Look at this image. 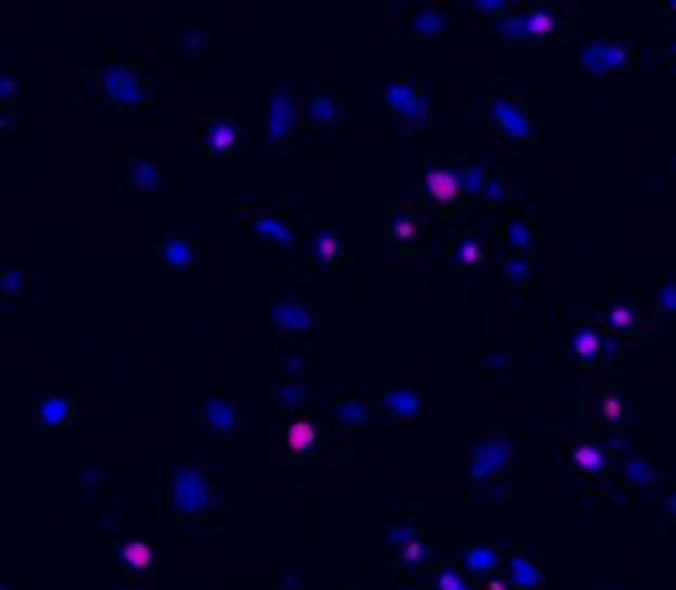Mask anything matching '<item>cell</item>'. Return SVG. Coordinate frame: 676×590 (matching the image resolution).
Returning a JSON list of instances; mask_svg holds the SVG:
<instances>
[{"mask_svg": "<svg viewBox=\"0 0 676 590\" xmlns=\"http://www.w3.org/2000/svg\"><path fill=\"white\" fill-rule=\"evenodd\" d=\"M129 172H132V182H136L139 189H146V191L155 189V185H159V178H162V175H159V165H152V162H132Z\"/></svg>", "mask_w": 676, "mask_h": 590, "instance_id": "28", "label": "cell"}, {"mask_svg": "<svg viewBox=\"0 0 676 590\" xmlns=\"http://www.w3.org/2000/svg\"><path fill=\"white\" fill-rule=\"evenodd\" d=\"M673 53H676V40H673Z\"/></svg>", "mask_w": 676, "mask_h": 590, "instance_id": "50", "label": "cell"}, {"mask_svg": "<svg viewBox=\"0 0 676 590\" xmlns=\"http://www.w3.org/2000/svg\"><path fill=\"white\" fill-rule=\"evenodd\" d=\"M205 142H208V152L214 155H225L238 145V126L231 119H218V122H208V132H205Z\"/></svg>", "mask_w": 676, "mask_h": 590, "instance_id": "9", "label": "cell"}, {"mask_svg": "<svg viewBox=\"0 0 676 590\" xmlns=\"http://www.w3.org/2000/svg\"><path fill=\"white\" fill-rule=\"evenodd\" d=\"M208 504H212V491H208L205 475H201L198 468H191V465L188 468H178L175 481H172V508H175V515L195 518Z\"/></svg>", "mask_w": 676, "mask_h": 590, "instance_id": "1", "label": "cell"}, {"mask_svg": "<svg viewBox=\"0 0 676 590\" xmlns=\"http://www.w3.org/2000/svg\"><path fill=\"white\" fill-rule=\"evenodd\" d=\"M379 402H383V409H386V413L406 415V419L423 413V399H419L413 390H386Z\"/></svg>", "mask_w": 676, "mask_h": 590, "instance_id": "11", "label": "cell"}, {"mask_svg": "<svg viewBox=\"0 0 676 590\" xmlns=\"http://www.w3.org/2000/svg\"><path fill=\"white\" fill-rule=\"evenodd\" d=\"M24 280L26 277L20 271H3V297H13L17 290L24 287Z\"/></svg>", "mask_w": 676, "mask_h": 590, "instance_id": "41", "label": "cell"}, {"mask_svg": "<svg viewBox=\"0 0 676 590\" xmlns=\"http://www.w3.org/2000/svg\"><path fill=\"white\" fill-rule=\"evenodd\" d=\"M495 33H498L501 40H528L531 37V33H528L525 13H508V17H501L498 24H495Z\"/></svg>", "mask_w": 676, "mask_h": 590, "instance_id": "23", "label": "cell"}, {"mask_svg": "<svg viewBox=\"0 0 676 590\" xmlns=\"http://www.w3.org/2000/svg\"><path fill=\"white\" fill-rule=\"evenodd\" d=\"M254 228H258V234L271 238L274 244H281V248L294 244V231H290L284 221H277V218H258V221H254Z\"/></svg>", "mask_w": 676, "mask_h": 590, "instance_id": "20", "label": "cell"}, {"mask_svg": "<svg viewBox=\"0 0 676 590\" xmlns=\"http://www.w3.org/2000/svg\"><path fill=\"white\" fill-rule=\"evenodd\" d=\"M630 66V47L624 43H611V40H590L584 53H581V70L584 73H620Z\"/></svg>", "mask_w": 676, "mask_h": 590, "instance_id": "3", "label": "cell"}, {"mask_svg": "<svg viewBox=\"0 0 676 590\" xmlns=\"http://www.w3.org/2000/svg\"><path fill=\"white\" fill-rule=\"evenodd\" d=\"M571 350H574L581 360H588V363H590V360H597V353H601V337H597L594 330H588V327L577 330L574 340H571Z\"/></svg>", "mask_w": 676, "mask_h": 590, "instance_id": "24", "label": "cell"}, {"mask_svg": "<svg viewBox=\"0 0 676 590\" xmlns=\"http://www.w3.org/2000/svg\"><path fill=\"white\" fill-rule=\"evenodd\" d=\"M383 96H386L389 106H393V109L402 115L406 109H409V102H413L416 96H423V93H419V86H413V83H402V79H400V83H386Z\"/></svg>", "mask_w": 676, "mask_h": 590, "instance_id": "15", "label": "cell"}, {"mask_svg": "<svg viewBox=\"0 0 676 590\" xmlns=\"http://www.w3.org/2000/svg\"><path fill=\"white\" fill-rule=\"evenodd\" d=\"M492 119L498 122L514 142H528L531 138V119L521 106H514L512 99H495L492 102Z\"/></svg>", "mask_w": 676, "mask_h": 590, "instance_id": "6", "label": "cell"}, {"mask_svg": "<svg viewBox=\"0 0 676 590\" xmlns=\"http://www.w3.org/2000/svg\"><path fill=\"white\" fill-rule=\"evenodd\" d=\"M670 13H673V17H676V0H673V3H670Z\"/></svg>", "mask_w": 676, "mask_h": 590, "instance_id": "49", "label": "cell"}, {"mask_svg": "<svg viewBox=\"0 0 676 590\" xmlns=\"http://www.w3.org/2000/svg\"><path fill=\"white\" fill-rule=\"evenodd\" d=\"M294 119H297V106H294V96L277 89L271 96V106H267V129H271V138L281 142L294 129Z\"/></svg>", "mask_w": 676, "mask_h": 590, "instance_id": "7", "label": "cell"}, {"mask_svg": "<svg viewBox=\"0 0 676 590\" xmlns=\"http://www.w3.org/2000/svg\"><path fill=\"white\" fill-rule=\"evenodd\" d=\"M436 590H472L469 584H465L455 571H439V577H436Z\"/></svg>", "mask_w": 676, "mask_h": 590, "instance_id": "36", "label": "cell"}, {"mask_svg": "<svg viewBox=\"0 0 676 590\" xmlns=\"http://www.w3.org/2000/svg\"><path fill=\"white\" fill-rule=\"evenodd\" d=\"M525 20H528V33L531 37H548L551 30H558V17L548 7H531L525 13Z\"/></svg>", "mask_w": 676, "mask_h": 590, "instance_id": "18", "label": "cell"}, {"mask_svg": "<svg viewBox=\"0 0 676 590\" xmlns=\"http://www.w3.org/2000/svg\"><path fill=\"white\" fill-rule=\"evenodd\" d=\"M505 274L512 277L514 284H521V280H528V277H535V267L528 264V257H521V254H512V257L505 261Z\"/></svg>", "mask_w": 676, "mask_h": 590, "instance_id": "33", "label": "cell"}, {"mask_svg": "<svg viewBox=\"0 0 676 590\" xmlns=\"http://www.w3.org/2000/svg\"><path fill=\"white\" fill-rule=\"evenodd\" d=\"M205 415H208V422H212L218 432H231L235 429V406L228 399H212L205 406Z\"/></svg>", "mask_w": 676, "mask_h": 590, "instance_id": "17", "label": "cell"}, {"mask_svg": "<svg viewBox=\"0 0 676 590\" xmlns=\"http://www.w3.org/2000/svg\"><path fill=\"white\" fill-rule=\"evenodd\" d=\"M416 538H419V534H416V527H406V525L389 531V544H393V548H406V544L416 541Z\"/></svg>", "mask_w": 676, "mask_h": 590, "instance_id": "39", "label": "cell"}, {"mask_svg": "<svg viewBox=\"0 0 676 590\" xmlns=\"http://www.w3.org/2000/svg\"><path fill=\"white\" fill-rule=\"evenodd\" d=\"M40 419H43V426H63L70 419V402L63 396H47L40 402Z\"/></svg>", "mask_w": 676, "mask_h": 590, "instance_id": "19", "label": "cell"}, {"mask_svg": "<svg viewBox=\"0 0 676 590\" xmlns=\"http://www.w3.org/2000/svg\"><path fill=\"white\" fill-rule=\"evenodd\" d=\"M426 557H429V548H426V541L423 538L409 541V544L402 548V561H406V564H423Z\"/></svg>", "mask_w": 676, "mask_h": 590, "instance_id": "35", "label": "cell"}, {"mask_svg": "<svg viewBox=\"0 0 676 590\" xmlns=\"http://www.w3.org/2000/svg\"><path fill=\"white\" fill-rule=\"evenodd\" d=\"M601 413L607 422H620V402L614 399V396H604L601 399Z\"/></svg>", "mask_w": 676, "mask_h": 590, "instance_id": "43", "label": "cell"}, {"mask_svg": "<svg viewBox=\"0 0 676 590\" xmlns=\"http://www.w3.org/2000/svg\"><path fill=\"white\" fill-rule=\"evenodd\" d=\"M277 399L284 402V406H301L304 392L297 390V386H281V390H277Z\"/></svg>", "mask_w": 676, "mask_h": 590, "instance_id": "44", "label": "cell"}, {"mask_svg": "<svg viewBox=\"0 0 676 590\" xmlns=\"http://www.w3.org/2000/svg\"><path fill=\"white\" fill-rule=\"evenodd\" d=\"M666 511H670V515L676 518V491H673V495H670V502H666Z\"/></svg>", "mask_w": 676, "mask_h": 590, "instance_id": "48", "label": "cell"}, {"mask_svg": "<svg viewBox=\"0 0 676 590\" xmlns=\"http://www.w3.org/2000/svg\"><path fill=\"white\" fill-rule=\"evenodd\" d=\"M271 320H274L277 330L284 333H307L311 330V307L304 301H294V297H277L271 303Z\"/></svg>", "mask_w": 676, "mask_h": 590, "instance_id": "5", "label": "cell"}, {"mask_svg": "<svg viewBox=\"0 0 676 590\" xmlns=\"http://www.w3.org/2000/svg\"><path fill=\"white\" fill-rule=\"evenodd\" d=\"M475 10L501 13V17H508V3H501V0H475Z\"/></svg>", "mask_w": 676, "mask_h": 590, "instance_id": "45", "label": "cell"}, {"mask_svg": "<svg viewBox=\"0 0 676 590\" xmlns=\"http://www.w3.org/2000/svg\"><path fill=\"white\" fill-rule=\"evenodd\" d=\"M657 303H660V310H666V314H676V280H666L663 287H660Z\"/></svg>", "mask_w": 676, "mask_h": 590, "instance_id": "37", "label": "cell"}, {"mask_svg": "<svg viewBox=\"0 0 676 590\" xmlns=\"http://www.w3.org/2000/svg\"><path fill=\"white\" fill-rule=\"evenodd\" d=\"M485 590H508V584L501 577H489V584H485Z\"/></svg>", "mask_w": 676, "mask_h": 590, "instance_id": "47", "label": "cell"}, {"mask_svg": "<svg viewBox=\"0 0 676 590\" xmlns=\"http://www.w3.org/2000/svg\"><path fill=\"white\" fill-rule=\"evenodd\" d=\"M426 185H429V195H432L439 205H452V201L462 195L459 172H449V168H429Z\"/></svg>", "mask_w": 676, "mask_h": 590, "instance_id": "8", "label": "cell"}, {"mask_svg": "<svg viewBox=\"0 0 676 590\" xmlns=\"http://www.w3.org/2000/svg\"><path fill=\"white\" fill-rule=\"evenodd\" d=\"M317 439V429L307 422V419H297V422H290L284 429V445H288L290 452H307Z\"/></svg>", "mask_w": 676, "mask_h": 590, "instance_id": "14", "label": "cell"}, {"mask_svg": "<svg viewBox=\"0 0 676 590\" xmlns=\"http://www.w3.org/2000/svg\"><path fill=\"white\" fill-rule=\"evenodd\" d=\"M311 119L313 122H337L340 106L330 99V96H313L311 99Z\"/></svg>", "mask_w": 676, "mask_h": 590, "instance_id": "27", "label": "cell"}, {"mask_svg": "<svg viewBox=\"0 0 676 590\" xmlns=\"http://www.w3.org/2000/svg\"><path fill=\"white\" fill-rule=\"evenodd\" d=\"M607 324H611L614 330H630L634 324H637V314H634L630 307H624V303H620V307H614V310L607 314Z\"/></svg>", "mask_w": 676, "mask_h": 590, "instance_id": "34", "label": "cell"}, {"mask_svg": "<svg viewBox=\"0 0 676 590\" xmlns=\"http://www.w3.org/2000/svg\"><path fill=\"white\" fill-rule=\"evenodd\" d=\"M123 561L129 567H136V571H146L152 561V551L142 544V541H132V544H125L123 548Z\"/></svg>", "mask_w": 676, "mask_h": 590, "instance_id": "29", "label": "cell"}, {"mask_svg": "<svg viewBox=\"0 0 676 590\" xmlns=\"http://www.w3.org/2000/svg\"><path fill=\"white\" fill-rule=\"evenodd\" d=\"M574 462L584 468V472H601L604 468V452L597 445H581L574 452Z\"/></svg>", "mask_w": 676, "mask_h": 590, "instance_id": "30", "label": "cell"}, {"mask_svg": "<svg viewBox=\"0 0 676 590\" xmlns=\"http://www.w3.org/2000/svg\"><path fill=\"white\" fill-rule=\"evenodd\" d=\"M624 475L637 485V488H647L653 481V468H650V462L647 459H640V455H630L624 462Z\"/></svg>", "mask_w": 676, "mask_h": 590, "instance_id": "26", "label": "cell"}, {"mask_svg": "<svg viewBox=\"0 0 676 590\" xmlns=\"http://www.w3.org/2000/svg\"><path fill=\"white\" fill-rule=\"evenodd\" d=\"M409 30L423 33V37H436L446 30V17L436 10V7H423V10L409 13Z\"/></svg>", "mask_w": 676, "mask_h": 590, "instance_id": "13", "label": "cell"}, {"mask_svg": "<svg viewBox=\"0 0 676 590\" xmlns=\"http://www.w3.org/2000/svg\"><path fill=\"white\" fill-rule=\"evenodd\" d=\"M340 254V234L337 231H320L313 238V261L317 264H330Z\"/></svg>", "mask_w": 676, "mask_h": 590, "instance_id": "22", "label": "cell"}, {"mask_svg": "<svg viewBox=\"0 0 676 590\" xmlns=\"http://www.w3.org/2000/svg\"><path fill=\"white\" fill-rule=\"evenodd\" d=\"M508 462H512V442L501 439V436H485V439L469 452L465 472H469V478H478V481H482V478H492L495 472H501Z\"/></svg>", "mask_w": 676, "mask_h": 590, "instance_id": "2", "label": "cell"}, {"mask_svg": "<svg viewBox=\"0 0 676 590\" xmlns=\"http://www.w3.org/2000/svg\"><path fill=\"white\" fill-rule=\"evenodd\" d=\"M366 406L360 399H347V402H340V409H337V419L340 422H347V426H360L366 419Z\"/></svg>", "mask_w": 676, "mask_h": 590, "instance_id": "31", "label": "cell"}, {"mask_svg": "<svg viewBox=\"0 0 676 590\" xmlns=\"http://www.w3.org/2000/svg\"><path fill=\"white\" fill-rule=\"evenodd\" d=\"M459 182H462V191H465V195H482V191H485V185H489V172H485V165L469 162L462 172H459Z\"/></svg>", "mask_w": 676, "mask_h": 590, "instance_id": "21", "label": "cell"}, {"mask_svg": "<svg viewBox=\"0 0 676 590\" xmlns=\"http://www.w3.org/2000/svg\"><path fill=\"white\" fill-rule=\"evenodd\" d=\"M402 119H406V126H419V122L426 119V99H423V96H416V99L409 102V109L402 113Z\"/></svg>", "mask_w": 676, "mask_h": 590, "instance_id": "38", "label": "cell"}, {"mask_svg": "<svg viewBox=\"0 0 676 590\" xmlns=\"http://www.w3.org/2000/svg\"><path fill=\"white\" fill-rule=\"evenodd\" d=\"M465 567L472 571V574H495L498 571V554L495 548H485V544H475V548H469L465 551Z\"/></svg>", "mask_w": 676, "mask_h": 590, "instance_id": "12", "label": "cell"}, {"mask_svg": "<svg viewBox=\"0 0 676 590\" xmlns=\"http://www.w3.org/2000/svg\"><path fill=\"white\" fill-rule=\"evenodd\" d=\"M531 241H535V231H531L525 221H512V225H508V244H512L514 251H528Z\"/></svg>", "mask_w": 676, "mask_h": 590, "instance_id": "32", "label": "cell"}, {"mask_svg": "<svg viewBox=\"0 0 676 590\" xmlns=\"http://www.w3.org/2000/svg\"><path fill=\"white\" fill-rule=\"evenodd\" d=\"M409 590H413V587H409Z\"/></svg>", "mask_w": 676, "mask_h": 590, "instance_id": "51", "label": "cell"}, {"mask_svg": "<svg viewBox=\"0 0 676 590\" xmlns=\"http://www.w3.org/2000/svg\"><path fill=\"white\" fill-rule=\"evenodd\" d=\"M413 231H416L413 218H396V221H393V238L396 241H409L413 238Z\"/></svg>", "mask_w": 676, "mask_h": 590, "instance_id": "42", "label": "cell"}, {"mask_svg": "<svg viewBox=\"0 0 676 590\" xmlns=\"http://www.w3.org/2000/svg\"><path fill=\"white\" fill-rule=\"evenodd\" d=\"M191 257H195V251H191V241H185V238H168L162 244V261L168 264V267H188V264H191Z\"/></svg>", "mask_w": 676, "mask_h": 590, "instance_id": "16", "label": "cell"}, {"mask_svg": "<svg viewBox=\"0 0 676 590\" xmlns=\"http://www.w3.org/2000/svg\"><path fill=\"white\" fill-rule=\"evenodd\" d=\"M452 261L455 264H465V267H475L482 261V241L472 238V234H465L459 244H455V251H452Z\"/></svg>", "mask_w": 676, "mask_h": 590, "instance_id": "25", "label": "cell"}, {"mask_svg": "<svg viewBox=\"0 0 676 590\" xmlns=\"http://www.w3.org/2000/svg\"><path fill=\"white\" fill-rule=\"evenodd\" d=\"M508 571H512L514 590H535L541 584V571L535 567V561L525 557L521 551H514L512 557H508Z\"/></svg>", "mask_w": 676, "mask_h": 590, "instance_id": "10", "label": "cell"}, {"mask_svg": "<svg viewBox=\"0 0 676 590\" xmlns=\"http://www.w3.org/2000/svg\"><path fill=\"white\" fill-rule=\"evenodd\" d=\"M0 96H3V99H13V96H17V83H13L10 76L0 79Z\"/></svg>", "mask_w": 676, "mask_h": 590, "instance_id": "46", "label": "cell"}, {"mask_svg": "<svg viewBox=\"0 0 676 590\" xmlns=\"http://www.w3.org/2000/svg\"><path fill=\"white\" fill-rule=\"evenodd\" d=\"M482 198L492 201V205H498V201L508 198V191H505V185H501V178H489V185H485V191H482Z\"/></svg>", "mask_w": 676, "mask_h": 590, "instance_id": "40", "label": "cell"}, {"mask_svg": "<svg viewBox=\"0 0 676 590\" xmlns=\"http://www.w3.org/2000/svg\"><path fill=\"white\" fill-rule=\"evenodd\" d=\"M100 79H102V89H106L116 102H123V106H142V102H146V93H142V86H139V79L129 73L123 63H106Z\"/></svg>", "mask_w": 676, "mask_h": 590, "instance_id": "4", "label": "cell"}]
</instances>
